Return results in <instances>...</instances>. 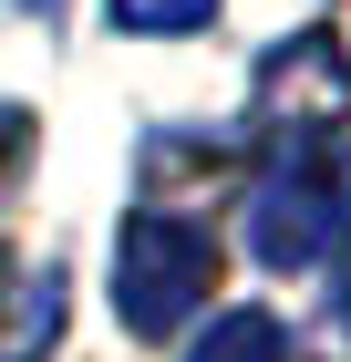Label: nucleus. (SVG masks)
Instances as JSON below:
<instances>
[{"instance_id": "4", "label": "nucleus", "mask_w": 351, "mask_h": 362, "mask_svg": "<svg viewBox=\"0 0 351 362\" xmlns=\"http://www.w3.org/2000/svg\"><path fill=\"white\" fill-rule=\"evenodd\" d=\"M62 341V269L0 249V362H52Z\"/></svg>"}, {"instance_id": "2", "label": "nucleus", "mask_w": 351, "mask_h": 362, "mask_svg": "<svg viewBox=\"0 0 351 362\" xmlns=\"http://www.w3.org/2000/svg\"><path fill=\"white\" fill-rule=\"evenodd\" d=\"M258 124L279 145H321L331 124H351V52L331 31H290L258 62Z\"/></svg>"}, {"instance_id": "9", "label": "nucleus", "mask_w": 351, "mask_h": 362, "mask_svg": "<svg viewBox=\"0 0 351 362\" xmlns=\"http://www.w3.org/2000/svg\"><path fill=\"white\" fill-rule=\"evenodd\" d=\"M31 11H42V0H31Z\"/></svg>"}, {"instance_id": "3", "label": "nucleus", "mask_w": 351, "mask_h": 362, "mask_svg": "<svg viewBox=\"0 0 351 362\" xmlns=\"http://www.w3.org/2000/svg\"><path fill=\"white\" fill-rule=\"evenodd\" d=\"M321 228H341L331 166L310 156V145H279V166L258 176V197H248V249L269 259V269H299V259H321Z\"/></svg>"}, {"instance_id": "7", "label": "nucleus", "mask_w": 351, "mask_h": 362, "mask_svg": "<svg viewBox=\"0 0 351 362\" xmlns=\"http://www.w3.org/2000/svg\"><path fill=\"white\" fill-rule=\"evenodd\" d=\"M21 145H31V114H21V104H0V187L21 176Z\"/></svg>"}, {"instance_id": "1", "label": "nucleus", "mask_w": 351, "mask_h": 362, "mask_svg": "<svg viewBox=\"0 0 351 362\" xmlns=\"http://www.w3.org/2000/svg\"><path fill=\"white\" fill-rule=\"evenodd\" d=\"M217 290V238L196 218H165V207H135L124 238H114V310L135 341H165L176 321H196Z\"/></svg>"}, {"instance_id": "8", "label": "nucleus", "mask_w": 351, "mask_h": 362, "mask_svg": "<svg viewBox=\"0 0 351 362\" xmlns=\"http://www.w3.org/2000/svg\"><path fill=\"white\" fill-rule=\"evenodd\" d=\"M331 207H341V228H351V166H341V176H331Z\"/></svg>"}, {"instance_id": "6", "label": "nucleus", "mask_w": 351, "mask_h": 362, "mask_svg": "<svg viewBox=\"0 0 351 362\" xmlns=\"http://www.w3.org/2000/svg\"><path fill=\"white\" fill-rule=\"evenodd\" d=\"M114 21L124 31H207L217 0H114Z\"/></svg>"}, {"instance_id": "5", "label": "nucleus", "mask_w": 351, "mask_h": 362, "mask_svg": "<svg viewBox=\"0 0 351 362\" xmlns=\"http://www.w3.org/2000/svg\"><path fill=\"white\" fill-rule=\"evenodd\" d=\"M186 362H290V332H279V310H227Z\"/></svg>"}]
</instances>
